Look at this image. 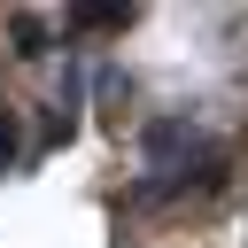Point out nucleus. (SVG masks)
Returning a JSON list of instances; mask_svg holds the SVG:
<instances>
[{"mask_svg":"<svg viewBox=\"0 0 248 248\" xmlns=\"http://www.w3.org/2000/svg\"><path fill=\"white\" fill-rule=\"evenodd\" d=\"M70 23L78 31H116V23H132V8H70Z\"/></svg>","mask_w":248,"mask_h":248,"instance_id":"obj_1","label":"nucleus"},{"mask_svg":"<svg viewBox=\"0 0 248 248\" xmlns=\"http://www.w3.org/2000/svg\"><path fill=\"white\" fill-rule=\"evenodd\" d=\"M8 163H16V108L0 101V170H8Z\"/></svg>","mask_w":248,"mask_h":248,"instance_id":"obj_2","label":"nucleus"}]
</instances>
